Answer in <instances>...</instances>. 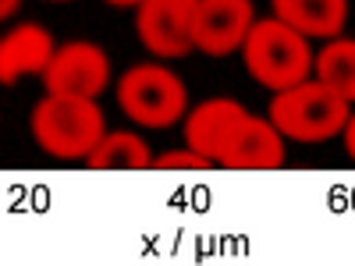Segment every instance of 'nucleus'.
I'll return each instance as SVG.
<instances>
[{"label": "nucleus", "mask_w": 355, "mask_h": 266, "mask_svg": "<svg viewBox=\"0 0 355 266\" xmlns=\"http://www.w3.org/2000/svg\"><path fill=\"white\" fill-rule=\"evenodd\" d=\"M270 121L284 139L295 142H327L348 125V100L338 96L320 78H302L270 100Z\"/></svg>", "instance_id": "nucleus-1"}, {"label": "nucleus", "mask_w": 355, "mask_h": 266, "mask_svg": "<svg viewBox=\"0 0 355 266\" xmlns=\"http://www.w3.org/2000/svg\"><path fill=\"white\" fill-rule=\"evenodd\" d=\"M242 53H245V71L259 85L274 89V93H281L288 85H299L313 71L309 39L302 33H295L291 25H284L281 18L252 21L249 36L242 43Z\"/></svg>", "instance_id": "nucleus-2"}, {"label": "nucleus", "mask_w": 355, "mask_h": 266, "mask_svg": "<svg viewBox=\"0 0 355 266\" xmlns=\"http://www.w3.org/2000/svg\"><path fill=\"white\" fill-rule=\"evenodd\" d=\"M103 110L82 96H43L33 110V139L57 160H78L103 139Z\"/></svg>", "instance_id": "nucleus-3"}, {"label": "nucleus", "mask_w": 355, "mask_h": 266, "mask_svg": "<svg viewBox=\"0 0 355 266\" xmlns=\"http://www.w3.org/2000/svg\"><path fill=\"white\" fill-rule=\"evenodd\" d=\"M117 103H121V110L132 125L171 128L178 121H185L189 93H185V82L171 68L135 64L117 82Z\"/></svg>", "instance_id": "nucleus-4"}, {"label": "nucleus", "mask_w": 355, "mask_h": 266, "mask_svg": "<svg viewBox=\"0 0 355 266\" xmlns=\"http://www.w3.org/2000/svg\"><path fill=\"white\" fill-rule=\"evenodd\" d=\"M110 82V57L96 43H64L57 46L50 64L43 71V85L50 96H82V100H96Z\"/></svg>", "instance_id": "nucleus-5"}, {"label": "nucleus", "mask_w": 355, "mask_h": 266, "mask_svg": "<svg viewBox=\"0 0 355 266\" xmlns=\"http://www.w3.org/2000/svg\"><path fill=\"white\" fill-rule=\"evenodd\" d=\"M227 170H277L284 167V135L274 128L270 117L242 114L220 142L214 157Z\"/></svg>", "instance_id": "nucleus-6"}, {"label": "nucleus", "mask_w": 355, "mask_h": 266, "mask_svg": "<svg viewBox=\"0 0 355 266\" xmlns=\"http://www.w3.org/2000/svg\"><path fill=\"white\" fill-rule=\"evenodd\" d=\"M252 21V0H196L192 50H202L206 57H227L245 43Z\"/></svg>", "instance_id": "nucleus-7"}, {"label": "nucleus", "mask_w": 355, "mask_h": 266, "mask_svg": "<svg viewBox=\"0 0 355 266\" xmlns=\"http://www.w3.org/2000/svg\"><path fill=\"white\" fill-rule=\"evenodd\" d=\"M196 0H142L135 33L139 43L157 57H185L192 50Z\"/></svg>", "instance_id": "nucleus-8"}, {"label": "nucleus", "mask_w": 355, "mask_h": 266, "mask_svg": "<svg viewBox=\"0 0 355 266\" xmlns=\"http://www.w3.org/2000/svg\"><path fill=\"white\" fill-rule=\"evenodd\" d=\"M53 36L43 25L25 21L0 36V85H15L28 75H43L53 57Z\"/></svg>", "instance_id": "nucleus-9"}, {"label": "nucleus", "mask_w": 355, "mask_h": 266, "mask_svg": "<svg viewBox=\"0 0 355 266\" xmlns=\"http://www.w3.org/2000/svg\"><path fill=\"white\" fill-rule=\"evenodd\" d=\"M274 18L306 39H334L345 28L348 0H274Z\"/></svg>", "instance_id": "nucleus-10"}, {"label": "nucleus", "mask_w": 355, "mask_h": 266, "mask_svg": "<svg viewBox=\"0 0 355 266\" xmlns=\"http://www.w3.org/2000/svg\"><path fill=\"white\" fill-rule=\"evenodd\" d=\"M242 114H249V110L239 100L217 96V100L199 103L192 114H185V142H189V150H196V153L214 160L217 150H220V142H224V135H227V128L239 121Z\"/></svg>", "instance_id": "nucleus-11"}, {"label": "nucleus", "mask_w": 355, "mask_h": 266, "mask_svg": "<svg viewBox=\"0 0 355 266\" xmlns=\"http://www.w3.org/2000/svg\"><path fill=\"white\" fill-rule=\"evenodd\" d=\"M89 170H150L153 157L135 132H103L85 157Z\"/></svg>", "instance_id": "nucleus-12"}, {"label": "nucleus", "mask_w": 355, "mask_h": 266, "mask_svg": "<svg viewBox=\"0 0 355 266\" xmlns=\"http://www.w3.org/2000/svg\"><path fill=\"white\" fill-rule=\"evenodd\" d=\"M313 71L323 85H331L338 96L355 103V39H331L316 57H313Z\"/></svg>", "instance_id": "nucleus-13"}, {"label": "nucleus", "mask_w": 355, "mask_h": 266, "mask_svg": "<svg viewBox=\"0 0 355 266\" xmlns=\"http://www.w3.org/2000/svg\"><path fill=\"white\" fill-rule=\"evenodd\" d=\"M210 157H202L196 150H171V153H160L153 157L150 170H210Z\"/></svg>", "instance_id": "nucleus-14"}, {"label": "nucleus", "mask_w": 355, "mask_h": 266, "mask_svg": "<svg viewBox=\"0 0 355 266\" xmlns=\"http://www.w3.org/2000/svg\"><path fill=\"white\" fill-rule=\"evenodd\" d=\"M345 150H348V157L355 160V114H348V125H345Z\"/></svg>", "instance_id": "nucleus-15"}, {"label": "nucleus", "mask_w": 355, "mask_h": 266, "mask_svg": "<svg viewBox=\"0 0 355 266\" xmlns=\"http://www.w3.org/2000/svg\"><path fill=\"white\" fill-rule=\"evenodd\" d=\"M18 4H21V0H0V21H8L18 11Z\"/></svg>", "instance_id": "nucleus-16"}, {"label": "nucleus", "mask_w": 355, "mask_h": 266, "mask_svg": "<svg viewBox=\"0 0 355 266\" xmlns=\"http://www.w3.org/2000/svg\"><path fill=\"white\" fill-rule=\"evenodd\" d=\"M107 4H110V8H139L142 0H107Z\"/></svg>", "instance_id": "nucleus-17"}]
</instances>
